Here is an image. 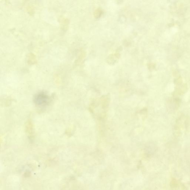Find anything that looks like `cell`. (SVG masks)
<instances>
[{"label": "cell", "instance_id": "6da1fadb", "mask_svg": "<svg viewBox=\"0 0 190 190\" xmlns=\"http://www.w3.org/2000/svg\"><path fill=\"white\" fill-rule=\"evenodd\" d=\"M50 100L48 95L44 92L38 94L34 98L35 103L37 105L40 106L47 105L49 102Z\"/></svg>", "mask_w": 190, "mask_h": 190}]
</instances>
